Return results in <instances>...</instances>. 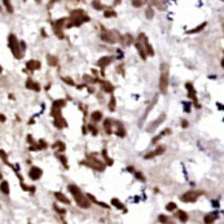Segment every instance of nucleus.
Instances as JSON below:
<instances>
[{"label":"nucleus","mask_w":224,"mask_h":224,"mask_svg":"<svg viewBox=\"0 0 224 224\" xmlns=\"http://www.w3.org/2000/svg\"><path fill=\"white\" fill-rule=\"evenodd\" d=\"M0 179H2V174H0Z\"/></svg>","instance_id":"nucleus-52"},{"label":"nucleus","mask_w":224,"mask_h":224,"mask_svg":"<svg viewBox=\"0 0 224 224\" xmlns=\"http://www.w3.org/2000/svg\"><path fill=\"white\" fill-rule=\"evenodd\" d=\"M95 92L96 91H95V88H93V87H88V93H90V95H93Z\"/></svg>","instance_id":"nucleus-44"},{"label":"nucleus","mask_w":224,"mask_h":224,"mask_svg":"<svg viewBox=\"0 0 224 224\" xmlns=\"http://www.w3.org/2000/svg\"><path fill=\"white\" fill-rule=\"evenodd\" d=\"M91 71H92V75H95V76H97V70H96V69H92V70H91Z\"/></svg>","instance_id":"nucleus-46"},{"label":"nucleus","mask_w":224,"mask_h":224,"mask_svg":"<svg viewBox=\"0 0 224 224\" xmlns=\"http://www.w3.org/2000/svg\"><path fill=\"white\" fill-rule=\"evenodd\" d=\"M185 88H187V96H188V98L192 100V104L197 109H201V104L198 102V97H197V91H196V88H194L192 82H187Z\"/></svg>","instance_id":"nucleus-4"},{"label":"nucleus","mask_w":224,"mask_h":224,"mask_svg":"<svg viewBox=\"0 0 224 224\" xmlns=\"http://www.w3.org/2000/svg\"><path fill=\"white\" fill-rule=\"evenodd\" d=\"M108 109L110 113H114L115 109H117V98L114 95H110V98H109V104H108Z\"/></svg>","instance_id":"nucleus-18"},{"label":"nucleus","mask_w":224,"mask_h":224,"mask_svg":"<svg viewBox=\"0 0 224 224\" xmlns=\"http://www.w3.org/2000/svg\"><path fill=\"white\" fill-rule=\"evenodd\" d=\"M26 87L29 88V90H34V91H37V92H39V91H40V86L37 83V82H33L31 79H29V80H27Z\"/></svg>","instance_id":"nucleus-23"},{"label":"nucleus","mask_w":224,"mask_h":224,"mask_svg":"<svg viewBox=\"0 0 224 224\" xmlns=\"http://www.w3.org/2000/svg\"><path fill=\"white\" fill-rule=\"evenodd\" d=\"M53 148H58L60 152H64L65 150V144L62 143V141H57V143L53 145Z\"/></svg>","instance_id":"nucleus-34"},{"label":"nucleus","mask_w":224,"mask_h":224,"mask_svg":"<svg viewBox=\"0 0 224 224\" xmlns=\"http://www.w3.org/2000/svg\"><path fill=\"white\" fill-rule=\"evenodd\" d=\"M178 218L181 220V222H187L188 220V214L185 213V211H178Z\"/></svg>","instance_id":"nucleus-31"},{"label":"nucleus","mask_w":224,"mask_h":224,"mask_svg":"<svg viewBox=\"0 0 224 224\" xmlns=\"http://www.w3.org/2000/svg\"><path fill=\"white\" fill-rule=\"evenodd\" d=\"M215 219H216V214L215 213L214 214H209V215H206V218H205V223L206 224H211Z\"/></svg>","instance_id":"nucleus-28"},{"label":"nucleus","mask_w":224,"mask_h":224,"mask_svg":"<svg viewBox=\"0 0 224 224\" xmlns=\"http://www.w3.org/2000/svg\"><path fill=\"white\" fill-rule=\"evenodd\" d=\"M0 189H2V192H3L4 194H8V193H9V187H8V183H7V181L2 183V185H0Z\"/></svg>","instance_id":"nucleus-32"},{"label":"nucleus","mask_w":224,"mask_h":224,"mask_svg":"<svg viewBox=\"0 0 224 224\" xmlns=\"http://www.w3.org/2000/svg\"><path fill=\"white\" fill-rule=\"evenodd\" d=\"M207 26V22H202L199 26H197V27H194V29H192V30H189V31H187V34H197V33H201L203 29Z\"/></svg>","instance_id":"nucleus-24"},{"label":"nucleus","mask_w":224,"mask_h":224,"mask_svg":"<svg viewBox=\"0 0 224 224\" xmlns=\"http://www.w3.org/2000/svg\"><path fill=\"white\" fill-rule=\"evenodd\" d=\"M135 47H136V49H137V53H139V56L141 57V60H146V57H148V55H146V51H145V47H144V44L140 42V40H135Z\"/></svg>","instance_id":"nucleus-11"},{"label":"nucleus","mask_w":224,"mask_h":224,"mask_svg":"<svg viewBox=\"0 0 224 224\" xmlns=\"http://www.w3.org/2000/svg\"><path fill=\"white\" fill-rule=\"evenodd\" d=\"M29 175H30V178L33 180H38L40 176H42V170H40L39 167H31L30 172H29Z\"/></svg>","instance_id":"nucleus-17"},{"label":"nucleus","mask_w":224,"mask_h":224,"mask_svg":"<svg viewBox=\"0 0 224 224\" xmlns=\"http://www.w3.org/2000/svg\"><path fill=\"white\" fill-rule=\"evenodd\" d=\"M164 119H166V114H161L160 117H158V119H157V121L152 122V125H149L148 127H146V131H148V132H153V131H154V129H156V128H157L158 126H160L163 121H164Z\"/></svg>","instance_id":"nucleus-12"},{"label":"nucleus","mask_w":224,"mask_h":224,"mask_svg":"<svg viewBox=\"0 0 224 224\" xmlns=\"http://www.w3.org/2000/svg\"><path fill=\"white\" fill-rule=\"evenodd\" d=\"M58 158H60V161L62 162V164L65 167H68V161H66V157L65 156H61V154H58Z\"/></svg>","instance_id":"nucleus-39"},{"label":"nucleus","mask_w":224,"mask_h":224,"mask_svg":"<svg viewBox=\"0 0 224 224\" xmlns=\"http://www.w3.org/2000/svg\"><path fill=\"white\" fill-rule=\"evenodd\" d=\"M91 121H92L93 123L102 122V121H104V114H102V111H100V110L92 111V113H91Z\"/></svg>","instance_id":"nucleus-16"},{"label":"nucleus","mask_w":224,"mask_h":224,"mask_svg":"<svg viewBox=\"0 0 224 224\" xmlns=\"http://www.w3.org/2000/svg\"><path fill=\"white\" fill-rule=\"evenodd\" d=\"M164 150H166V148H164L163 145H158L154 150L149 152L148 154H146L144 158H145V160H152V158H154V157H157V156H161V154H163V153H164Z\"/></svg>","instance_id":"nucleus-10"},{"label":"nucleus","mask_w":224,"mask_h":224,"mask_svg":"<svg viewBox=\"0 0 224 224\" xmlns=\"http://www.w3.org/2000/svg\"><path fill=\"white\" fill-rule=\"evenodd\" d=\"M175 209H176V205L172 203V202H170V203L166 206V210H168V211H174Z\"/></svg>","instance_id":"nucleus-41"},{"label":"nucleus","mask_w":224,"mask_h":224,"mask_svg":"<svg viewBox=\"0 0 224 224\" xmlns=\"http://www.w3.org/2000/svg\"><path fill=\"white\" fill-rule=\"evenodd\" d=\"M37 3H40V0H37Z\"/></svg>","instance_id":"nucleus-50"},{"label":"nucleus","mask_w":224,"mask_h":224,"mask_svg":"<svg viewBox=\"0 0 224 224\" xmlns=\"http://www.w3.org/2000/svg\"><path fill=\"white\" fill-rule=\"evenodd\" d=\"M56 198L58 199V201H61V202H64V203H66V205H68V203H70V201H69V199H68L66 197H65V196H64V194H62V193H56Z\"/></svg>","instance_id":"nucleus-29"},{"label":"nucleus","mask_w":224,"mask_h":224,"mask_svg":"<svg viewBox=\"0 0 224 224\" xmlns=\"http://www.w3.org/2000/svg\"><path fill=\"white\" fill-rule=\"evenodd\" d=\"M135 176H136V178H137L139 180H141V181H144V180H145V178H143L140 172H136V174H135Z\"/></svg>","instance_id":"nucleus-43"},{"label":"nucleus","mask_w":224,"mask_h":224,"mask_svg":"<svg viewBox=\"0 0 224 224\" xmlns=\"http://www.w3.org/2000/svg\"><path fill=\"white\" fill-rule=\"evenodd\" d=\"M117 70L121 73V75H123V76H125V66H123V64L118 65V66H117Z\"/></svg>","instance_id":"nucleus-40"},{"label":"nucleus","mask_w":224,"mask_h":224,"mask_svg":"<svg viewBox=\"0 0 224 224\" xmlns=\"http://www.w3.org/2000/svg\"><path fill=\"white\" fill-rule=\"evenodd\" d=\"M113 127H114V135H117L118 137H125L127 135V131H126L125 126L122 125V122L113 121Z\"/></svg>","instance_id":"nucleus-7"},{"label":"nucleus","mask_w":224,"mask_h":224,"mask_svg":"<svg viewBox=\"0 0 224 224\" xmlns=\"http://www.w3.org/2000/svg\"><path fill=\"white\" fill-rule=\"evenodd\" d=\"M152 5L157 7L160 10H164L166 9V0H150Z\"/></svg>","instance_id":"nucleus-19"},{"label":"nucleus","mask_w":224,"mask_h":224,"mask_svg":"<svg viewBox=\"0 0 224 224\" xmlns=\"http://www.w3.org/2000/svg\"><path fill=\"white\" fill-rule=\"evenodd\" d=\"M92 7H93V9H96V10H102L104 9V5L101 4V0H93V2H92Z\"/></svg>","instance_id":"nucleus-25"},{"label":"nucleus","mask_w":224,"mask_h":224,"mask_svg":"<svg viewBox=\"0 0 224 224\" xmlns=\"http://www.w3.org/2000/svg\"><path fill=\"white\" fill-rule=\"evenodd\" d=\"M137 40H140L141 43L144 44V47H145V51H146V55L148 56H150V57H153L154 56V49H153V47L150 45V43L148 42V37H146L145 34H139V37H137Z\"/></svg>","instance_id":"nucleus-6"},{"label":"nucleus","mask_w":224,"mask_h":224,"mask_svg":"<svg viewBox=\"0 0 224 224\" xmlns=\"http://www.w3.org/2000/svg\"><path fill=\"white\" fill-rule=\"evenodd\" d=\"M48 64L51 65V66H56V65L58 64V60H57V57H55V56H51V55H48Z\"/></svg>","instance_id":"nucleus-30"},{"label":"nucleus","mask_w":224,"mask_h":224,"mask_svg":"<svg viewBox=\"0 0 224 224\" xmlns=\"http://www.w3.org/2000/svg\"><path fill=\"white\" fill-rule=\"evenodd\" d=\"M62 80H64L66 84H69V86H75V82H74V79L69 78V76H65V78H62Z\"/></svg>","instance_id":"nucleus-37"},{"label":"nucleus","mask_w":224,"mask_h":224,"mask_svg":"<svg viewBox=\"0 0 224 224\" xmlns=\"http://www.w3.org/2000/svg\"><path fill=\"white\" fill-rule=\"evenodd\" d=\"M0 121L4 122V121H5V117H4V115H0Z\"/></svg>","instance_id":"nucleus-48"},{"label":"nucleus","mask_w":224,"mask_h":224,"mask_svg":"<svg viewBox=\"0 0 224 224\" xmlns=\"http://www.w3.org/2000/svg\"><path fill=\"white\" fill-rule=\"evenodd\" d=\"M132 5L135 8H140L144 5V0H132Z\"/></svg>","instance_id":"nucleus-35"},{"label":"nucleus","mask_w":224,"mask_h":224,"mask_svg":"<svg viewBox=\"0 0 224 224\" xmlns=\"http://www.w3.org/2000/svg\"><path fill=\"white\" fill-rule=\"evenodd\" d=\"M9 47H10L12 52H13L14 57H17V58L22 57V53L20 51V43H18V40L16 39L14 35H9Z\"/></svg>","instance_id":"nucleus-5"},{"label":"nucleus","mask_w":224,"mask_h":224,"mask_svg":"<svg viewBox=\"0 0 224 224\" xmlns=\"http://www.w3.org/2000/svg\"><path fill=\"white\" fill-rule=\"evenodd\" d=\"M3 3H4V5H5V8H7V10L12 13V12H13V7H12V4H10L9 0H3Z\"/></svg>","instance_id":"nucleus-36"},{"label":"nucleus","mask_w":224,"mask_h":224,"mask_svg":"<svg viewBox=\"0 0 224 224\" xmlns=\"http://www.w3.org/2000/svg\"><path fill=\"white\" fill-rule=\"evenodd\" d=\"M101 39L104 40L105 43L114 44V43H118V42H119V40L122 39V35H121L119 33L114 31V30H105V29H102Z\"/></svg>","instance_id":"nucleus-3"},{"label":"nucleus","mask_w":224,"mask_h":224,"mask_svg":"<svg viewBox=\"0 0 224 224\" xmlns=\"http://www.w3.org/2000/svg\"><path fill=\"white\" fill-rule=\"evenodd\" d=\"M69 191H70V193L73 194V197H74V199H75V202L78 203V205L80 206V207L88 209V207L91 206V201H90V198H88L87 196H84V194L82 193V191H80L76 185L70 184V185H69Z\"/></svg>","instance_id":"nucleus-2"},{"label":"nucleus","mask_w":224,"mask_h":224,"mask_svg":"<svg viewBox=\"0 0 224 224\" xmlns=\"http://www.w3.org/2000/svg\"><path fill=\"white\" fill-rule=\"evenodd\" d=\"M88 128V132H90L91 135H93V136H97L98 135V127H97V123H90V125L87 126Z\"/></svg>","instance_id":"nucleus-20"},{"label":"nucleus","mask_w":224,"mask_h":224,"mask_svg":"<svg viewBox=\"0 0 224 224\" xmlns=\"http://www.w3.org/2000/svg\"><path fill=\"white\" fill-rule=\"evenodd\" d=\"M111 203H113V205L115 206V207H118V209H122V210H125V206H123V205H122L119 201H118L117 198H115V199H113V201H111Z\"/></svg>","instance_id":"nucleus-38"},{"label":"nucleus","mask_w":224,"mask_h":224,"mask_svg":"<svg viewBox=\"0 0 224 224\" xmlns=\"http://www.w3.org/2000/svg\"><path fill=\"white\" fill-rule=\"evenodd\" d=\"M26 66H27L29 70H31V71H33V70H38V69H40V62L37 61V60H31V61L27 62Z\"/></svg>","instance_id":"nucleus-22"},{"label":"nucleus","mask_w":224,"mask_h":224,"mask_svg":"<svg viewBox=\"0 0 224 224\" xmlns=\"http://www.w3.org/2000/svg\"><path fill=\"white\" fill-rule=\"evenodd\" d=\"M113 60H114V57L113 56H104V57H101L100 60L97 61V65L101 69H105L106 66H109V65L113 62Z\"/></svg>","instance_id":"nucleus-13"},{"label":"nucleus","mask_w":224,"mask_h":224,"mask_svg":"<svg viewBox=\"0 0 224 224\" xmlns=\"http://www.w3.org/2000/svg\"><path fill=\"white\" fill-rule=\"evenodd\" d=\"M0 73H2V66H0Z\"/></svg>","instance_id":"nucleus-51"},{"label":"nucleus","mask_w":224,"mask_h":224,"mask_svg":"<svg viewBox=\"0 0 224 224\" xmlns=\"http://www.w3.org/2000/svg\"><path fill=\"white\" fill-rule=\"evenodd\" d=\"M223 55H224V52H223ZM220 65H222V68L224 69V57H223V60H222V62H220Z\"/></svg>","instance_id":"nucleus-47"},{"label":"nucleus","mask_w":224,"mask_h":224,"mask_svg":"<svg viewBox=\"0 0 224 224\" xmlns=\"http://www.w3.org/2000/svg\"><path fill=\"white\" fill-rule=\"evenodd\" d=\"M119 3H121V0H115V3H114V7H115V5H118Z\"/></svg>","instance_id":"nucleus-49"},{"label":"nucleus","mask_w":224,"mask_h":224,"mask_svg":"<svg viewBox=\"0 0 224 224\" xmlns=\"http://www.w3.org/2000/svg\"><path fill=\"white\" fill-rule=\"evenodd\" d=\"M117 13L114 9H105L104 10V17H106V18H110V17H115Z\"/></svg>","instance_id":"nucleus-27"},{"label":"nucleus","mask_w":224,"mask_h":224,"mask_svg":"<svg viewBox=\"0 0 224 224\" xmlns=\"http://www.w3.org/2000/svg\"><path fill=\"white\" fill-rule=\"evenodd\" d=\"M145 17L148 20H153V17H154V9H153L152 7H148L145 9Z\"/></svg>","instance_id":"nucleus-26"},{"label":"nucleus","mask_w":224,"mask_h":224,"mask_svg":"<svg viewBox=\"0 0 224 224\" xmlns=\"http://www.w3.org/2000/svg\"><path fill=\"white\" fill-rule=\"evenodd\" d=\"M55 126L57 128H64V127L68 126V123L62 117H57V118H55Z\"/></svg>","instance_id":"nucleus-21"},{"label":"nucleus","mask_w":224,"mask_h":224,"mask_svg":"<svg viewBox=\"0 0 224 224\" xmlns=\"http://www.w3.org/2000/svg\"><path fill=\"white\" fill-rule=\"evenodd\" d=\"M183 106H184V111H185V113H191L192 102H189V101H183Z\"/></svg>","instance_id":"nucleus-33"},{"label":"nucleus","mask_w":224,"mask_h":224,"mask_svg":"<svg viewBox=\"0 0 224 224\" xmlns=\"http://www.w3.org/2000/svg\"><path fill=\"white\" fill-rule=\"evenodd\" d=\"M198 194H199V192H194V191L187 192L181 196V201L183 202H194L198 198Z\"/></svg>","instance_id":"nucleus-9"},{"label":"nucleus","mask_w":224,"mask_h":224,"mask_svg":"<svg viewBox=\"0 0 224 224\" xmlns=\"http://www.w3.org/2000/svg\"><path fill=\"white\" fill-rule=\"evenodd\" d=\"M102 129L106 135H113L114 133V127H113V119H110V118H105L102 121Z\"/></svg>","instance_id":"nucleus-8"},{"label":"nucleus","mask_w":224,"mask_h":224,"mask_svg":"<svg viewBox=\"0 0 224 224\" xmlns=\"http://www.w3.org/2000/svg\"><path fill=\"white\" fill-rule=\"evenodd\" d=\"M181 128H188L189 127V122H188L187 119H181Z\"/></svg>","instance_id":"nucleus-42"},{"label":"nucleus","mask_w":224,"mask_h":224,"mask_svg":"<svg viewBox=\"0 0 224 224\" xmlns=\"http://www.w3.org/2000/svg\"><path fill=\"white\" fill-rule=\"evenodd\" d=\"M101 90H102V92L104 93H109V95H113V92H114V86L110 83L109 80H104V82H101Z\"/></svg>","instance_id":"nucleus-14"},{"label":"nucleus","mask_w":224,"mask_h":224,"mask_svg":"<svg viewBox=\"0 0 224 224\" xmlns=\"http://www.w3.org/2000/svg\"><path fill=\"white\" fill-rule=\"evenodd\" d=\"M82 132H83V135H87L88 133V128L84 126V127H82Z\"/></svg>","instance_id":"nucleus-45"},{"label":"nucleus","mask_w":224,"mask_h":224,"mask_svg":"<svg viewBox=\"0 0 224 224\" xmlns=\"http://www.w3.org/2000/svg\"><path fill=\"white\" fill-rule=\"evenodd\" d=\"M172 133V129L171 128H164V129H162V131L157 135L156 137H153V140H152V144H156V143H158L162 137H164V136H167V135H171Z\"/></svg>","instance_id":"nucleus-15"},{"label":"nucleus","mask_w":224,"mask_h":224,"mask_svg":"<svg viewBox=\"0 0 224 224\" xmlns=\"http://www.w3.org/2000/svg\"><path fill=\"white\" fill-rule=\"evenodd\" d=\"M160 83H158V88H160V92L162 95L167 93L168 90V84H170V68L167 64H161L160 68Z\"/></svg>","instance_id":"nucleus-1"}]
</instances>
